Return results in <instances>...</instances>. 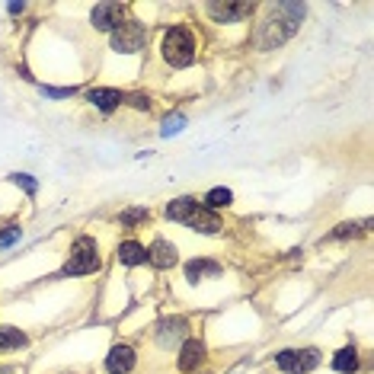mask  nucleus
<instances>
[{
  "instance_id": "obj_1",
  "label": "nucleus",
  "mask_w": 374,
  "mask_h": 374,
  "mask_svg": "<svg viewBox=\"0 0 374 374\" xmlns=\"http://www.w3.org/2000/svg\"><path fill=\"white\" fill-rule=\"evenodd\" d=\"M301 19H304V3H275L262 23V48H279L285 39H291L301 29Z\"/></svg>"
},
{
  "instance_id": "obj_2",
  "label": "nucleus",
  "mask_w": 374,
  "mask_h": 374,
  "mask_svg": "<svg viewBox=\"0 0 374 374\" xmlns=\"http://www.w3.org/2000/svg\"><path fill=\"white\" fill-rule=\"evenodd\" d=\"M166 218L170 221H179V224L199 230V234H218L221 230V218L215 211L201 208L195 199H176L166 205Z\"/></svg>"
},
{
  "instance_id": "obj_3",
  "label": "nucleus",
  "mask_w": 374,
  "mask_h": 374,
  "mask_svg": "<svg viewBox=\"0 0 374 374\" xmlns=\"http://www.w3.org/2000/svg\"><path fill=\"white\" fill-rule=\"evenodd\" d=\"M164 58L173 68H189L195 61V39H192L189 29L173 26L164 35Z\"/></svg>"
},
{
  "instance_id": "obj_4",
  "label": "nucleus",
  "mask_w": 374,
  "mask_h": 374,
  "mask_svg": "<svg viewBox=\"0 0 374 374\" xmlns=\"http://www.w3.org/2000/svg\"><path fill=\"white\" fill-rule=\"evenodd\" d=\"M99 269V246L93 237H80L77 244L70 246V256L64 262V275H90Z\"/></svg>"
},
{
  "instance_id": "obj_5",
  "label": "nucleus",
  "mask_w": 374,
  "mask_h": 374,
  "mask_svg": "<svg viewBox=\"0 0 374 374\" xmlns=\"http://www.w3.org/2000/svg\"><path fill=\"white\" fill-rule=\"evenodd\" d=\"M144 42H148V32H144V26L141 23H135V19H125L122 26L112 32V48L119 55H135L144 48Z\"/></svg>"
},
{
  "instance_id": "obj_6",
  "label": "nucleus",
  "mask_w": 374,
  "mask_h": 374,
  "mask_svg": "<svg viewBox=\"0 0 374 374\" xmlns=\"http://www.w3.org/2000/svg\"><path fill=\"white\" fill-rule=\"evenodd\" d=\"M275 362H279V368L288 374H307L320 365V352H317V348H301V352H297V348H285V352L275 355Z\"/></svg>"
},
{
  "instance_id": "obj_7",
  "label": "nucleus",
  "mask_w": 374,
  "mask_h": 374,
  "mask_svg": "<svg viewBox=\"0 0 374 374\" xmlns=\"http://www.w3.org/2000/svg\"><path fill=\"white\" fill-rule=\"evenodd\" d=\"M90 23H93V29L115 32L125 23V7L122 3H96L93 13H90Z\"/></svg>"
},
{
  "instance_id": "obj_8",
  "label": "nucleus",
  "mask_w": 374,
  "mask_h": 374,
  "mask_svg": "<svg viewBox=\"0 0 374 374\" xmlns=\"http://www.w3.org/2000/svg\"><path fill=\"white\" fill-rule=\"evenodd\" d=\"M208 13L218 23H240L253 13V3H208Z\"/></svg>"
},
{
  "instance_id": "obj_9",
  "label": "nucleus",
  "mask_w": 374,
  "mask_h": 374,
  "mask_svg": "<svg viewBox=\"0 0 374 374\" xmlns=\"http://www.w3.org/2000/svg\"><path fill=\"white\" fill-rule=\"evenodd\" d=\"M106 368L109 374H128L135 368V348L131 346H112L106 355Z\"/></svg>"
},
{
  "instance_id": "obj_10",
  "label": "nucleus",
  "mask_w": 374,
  "mask_h": 374,
  "mask_svg": "<svg viewBox=\"0 0 374 374\" xmlns=\"http://www.w3.org/2000/svg\"><path fill=\"white\" fill-rule=\"evenodd\" d=\"M176 259H179V256H176V246L166 244V240H157V244L148 250V262L157 266V269H173Z\"/></svg>"
},
{
  "instance_id": "obj_11",
  "label": "nucleus",
  "mask_w": 374,
  "mask_h": 374,
  "mask_svg": "<svg viewBox=\"0 0 374 374\" xmlns=\"http://www.w3.org/2000/svg\"><path fill=\"white\" fill-rule=\"evenodd\" d=\"M87 99L96 106V109H103V112H112L115 106H122L125 96L119 93V90H109V87H96L87 93Z\"/></svg>"
},
{
  "instance_id": "obj_12",
  "label": "nucleus",
  "mask_w": 374,
  "mask_h": 374,
  "mask_svg": "<svg viewBox=\"0 0 374 374\" xmlns=\"http://www.w3.org/2000/svg\"><path fill=\"white\" fill-rule=\"evenodd\" d=\"M186 330H189V323H186L183 317L164 320L160 323V346H173V342H179L186 336Z\"/></svg>"
},
{
  "instance_id": "obj_13",
  "label": "nucleus",
  "mask_w": 374,
  "mask_h": 374,
  "mask_svg": "<svg viewBox=\"0 0 374 374\" xmlns=\"http://www.w3.org/2000/svg\"><path fill=\"white\" fill-rule=\"evenodd\" d=\"M205 358V346L199 339H189L179 352V371H192V368H199V362Z\"/></svg>"
},
{
  "instance_id": "obj_14",
  "label": "nucleus",
  "mask_w": 374,
  "mask_h": 374,
  "mask_svg": "<svg viewBox=\"0 0 374 374\" xmlns=\"http://www.w3.org/2000/svg\"><path fill=\"white\" fill-rule=\"evenodd\" d=\"M205 275H221V266L218 262H211V259H192L189 266H186V279L189 282H199V279H205Z\"/></svg>"
},
{
  "instance_id": "obj_15",
  "label": "nucleus",
  "mask_w": 374,
  "mask_h": 374,
  "mask_svg": "<svg viewBox=\"0 0 374 374\" xmlns=\"http://www.w3.org/2000/svg\"><path fill=\"white\" fill-rule=\"evenodd\" d=\"M119 262L122 266H141V262H148V250L135 244V240H128V244L119 246Z\"/></svg>"
},
{
  "instance_id": "obj_16",
  "label": "nucleus",
  "mask_w": 374,
  "mask_h": 374,
  "mask_svg": "<svg viewBox=\"0 0 374 374\" xmlns=\"http://www.w3.org/2000/svg\"><path fill=\"white\" fill-rule=\"evenodd\" d=\"M333 368H336V371H342V374H352L358 368V352L352 346L339 348V352H336V358H333Z\"/></svg>"
},
{
  "instance_id": "obj_17",
  "label": "nucleus",
  "mask_w": 374,
  "mask_h": 374,
  "mask_svg": "<svg viewBox=\"0 0 374 374\" xmlns=\"http://www.w3.org/2000/svg\"><path fill=\"white\" fill-rule=\"evenodd\" d=\"M26 346V333L13 330V326H0V348H19Z\"/></svg>"
},
{
  "instance_id": "obj_18",
  "label": "nucleus",
  "mask_w": 374,
  "mask_h": 374,
  "mask_svg": "<svg viewBox=\"0 0 374 374\" xmlns=\"http://www.w3.org/2000/svg\"><path fill=\"white\" fill-rule=\"evenodd\" d=\"M230 199H234V195H230V189H211L208 195H205V205H208V208H227V205H230Z\"/></svg>"
},
{
  "instance_id": "obj_19",
  "label": "nucleus",
  "mask_w": 374,
  "mask_h": 374,
  "mask_svg": "<svg viewBox=\"0 0 374 374\" xmlns=\"http://www.w3.org/2000/svg\"><path fill=\"white\" fill-rule=\"evenodd\" d=\"M138 221H148V208H131V211H125V215H122V224L125 227L138 224Z\"/></svg>"
},
{
  "instance_id": "obj_20",
  "label": "nucleus",
  "mask_w": 374,
  "mask_h": 374,
  "mask_svg": "<svg viewBox=\"0 0 374 374\" xmlns=\"http://www.w3.org/2000/svg\"><path fill=\"white\" fill-rule=\"evenodd\" d=\"M183 125H186L183 115H166L164 119V135H173V131H179Z\"/></svg>"
},
{
  "instance_id": "obj_21",
  "label": "nucleus",
  "mask_w": 374,
  "mask_h": 374,
  "mask_svg": "<svg viewBox=\"0 0 374 374\" xmlns=\"http://www.w3.org/2000/svg\"><path fill=\"white\" fill-rule=\"evenodd\" d=\"M13 240H19V227H7V230L0 234V250H3V246H10Z\"/></svg>"
},
{
  "instance_id": "obj_22",
  "label": "nucleus",
  "mask_w": 374,
  "mask_h": 374,
  "mask_svg": "<svg viewBox=\"0 0 374 374\" xmlns=\"http://www.w3.org/2000/svg\"><path fill=\"white\" fill-rule=\"evenodd\" d=\"M128 103L135 106V109H150V99L144 93H135V96H128Z\"/></svg>"
},
{
  "instance_id": "obj_23",
  "label": "nucleus",
  "mask_w": 374,
  "mask_h": 374,
  "mask_svg": "<svg viewBox=\"0 0 374 374\" xmlns=\"http://www.w3.org/2000/svg\"><path fill=\"white\" fill-rule=\"evenodd\" d=\"M13 179H17V186H23V189H26V192H35V179H32V176L19 173V176H13Z\"/></svg>"
},
{
  "instance_id": "obj_24",
  "label": "nucleus",
  "mask_w": 374,
  "mask_h": 374,
  "mask_svg": "<svg viewBox=\"0 0 374 374\" xmlns=\"http://www.w3.org/2000/svg\"><path fill=\"white\" fill-rule=\"evenodd\" d=\"M355 230H358L355 224H339V230H336L333 237H348V234H355Z\"/></svg>"
},
{
  "instance_id": "obj_25",
  "label": "nucleus",
  "mask_w": 374,
  "mask_h": 374,
  "mask_svg": "<svg viewBox=\"0 0 374 374\" xmlns=\"http://www.w3.org/2000/svg\"><path fill=\"white\" fill-rule=\"evenodd\" d=\"M74 90H45V96H70Z\"/></svg>"
},
{
  "instance_id": "obj_26",
  "label": "nucleus",
  "mask_w": 374,
  "mask_h": 374,
  "mask_svg": "<svg viewBox=\"0 0 374 374\" xmlns=\"http://www.w3.org/2000/svg\"><path fill=\"white\" fill-rule=\"evenodd\" d=\"M0 374H13V371H10V368H0Z\"/></svg>"
}]
</instances>
